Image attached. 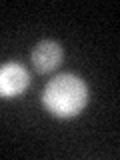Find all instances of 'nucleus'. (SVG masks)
Masks as SVG:
<instances>
[{
	"instance_id": "1",
	"label": "nucleus",
	"mask_w": 120,
	"mask_h": 160,
	"mask_svg": "<svg viewBox=\"0 0 120 160\" xmlns=\"http://www.w3.org/2000/svg\"><path fill=\"white\" fill-rule=\"evenodd\" d=\"M88 102V88L80 76L58 74L42 90V104L52 116L68 120L78 116Z\"/></svg>"
},
{
	"instance_id": "2",
	"label": "nucleus",
	"mask_w": 120,
	"mask_h": 160,
	"mask_svg": "<svg viewBox=\"0 0 120 160\" xmlns=\"http://www.w3.org/2000/svg\"><path fill=\"white\" fill-rule=\"evenodd\" d=\"M30 84L28 70L20 62H6L0 66V98H16Z\"/></svg>"
},
{
	"instance_id": "3",
	"label": "nucleus",
	"mask_w": 120,
	"mask_h": 160,
	"mask_svg": "<svg viewBox=\"0 0 120 160\" xmlns=\"http://www.w3.org/2000/svg\"><path fill=\"white\" fill-rule=\"evenodd\" d=\"M62 46L54 40H42L30 52V62H32V68L36 70L38 74H48L52 72L54 68H58V64L62 62Z\"/></svg>"
}]
</instances>
